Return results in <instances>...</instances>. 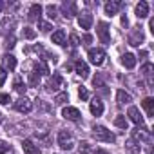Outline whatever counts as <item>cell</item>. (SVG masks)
I'll list each match as a JSON object with an SVG mask.
<instances>
[{
  "label": "cell",
  "instance_id": "obj_1",
  "mask_svg": "<svg viewBox=\"0 0 154 154\" xmlns=\"http://www.w3.org/2000/svg\"><path fill=\"white\" fill-rule=\"evenodd\" d=\"M93 136L98 140V141H107V143H112L116 140V136L103 125H94L93 127Z\"/></svg>",
  "mask_w": 154,
  "mask_h": 154
},
{
  "label": "cell",
  "instance_id": "obj_2",
  "mask_svg": "<svg viewBox=\"0 0 154 154\" xmlns=\"http://www.w3.org/2000/svg\"><path fill=\"white\" fill-rule=\"evenodd\" d=\"M58 145H60L63 150H71L72 145H74L72 134H71L69 131H60V132H58Z\"/></svg>",
  "mask_w": 154,
  "mask_h": 154
},
{
  "label": "cell",
  "instance_id": "obj_3",
  "mask_svg": "<svg viewBox=\"0 0 154 154\" xmlns=\"http://www.w3.org/2000/svg\"><path fill=\"white\" fill-rule=\"evenodd\" d=\"M87 56H89V62H91L93 65H102V63L105 62V58H107L103 49H89Z\"/></svg>",
  "mask_w": 154,
  "mask_h": 154
},
{
  "label": "cell",
  "instance_id": "obj_4",
  "mask_svg": "<svg viewBox=\"0 0 154 154\" xmlns=\"http://www.w3.org/2000/svg\"><path fill=\"white\" fill-rule=\"evenodd\" d=\"M143 31H141V27H134L132 31H131V35H129V45H134V47H138L141 42H143Z\"/></svg>",
  "mask_w": 154,
  "mask_h": 154
},
{
  "label": "cell",
  "instance_id": "obj_5",
  "mask_svg": "<svg viewBox=\"0 0 154 154\" xmlns=\"http://www.w3.org/2000/svg\"><path fill=\"white\" fill-rule=\"evenodd\" d=\"M15 109H17L18 112H24V114H27V112H31V109H33V103H31V100H27L26 96H22V98H18V100L15 102Z\"/></svg>",
  "mask_w": 154,
  "mask_h": 154
},
{
  "label": "cell",
  "instance_id": "obj_6",
  "mask_svg": "<svg viewBox=\"0 0 154 154\" xmlns=\"http://www.w3.org/2000/svg\"><path fill=\"white\" fill-rule=\"evenodd\" d=\"M131 140H134V141H147V143H150V134H149V131L147 129H143V127H136L134 131H132V138Z\"/></svg>",
  "mask_w": 154,
  "mask_h": 154
},
{
  "label": "cell",
  "instance_id": "obj_7",
  "mask_svg": "<svg viewBox=\"0 0 154 154\" xmlns=\"http://www.w3.org/2000/svg\"><path fill=\"white\" fill-rule=\"evenodd\" d=\"M62 116H63L65 120H69V122H80V118H82L80 111L76 109V107H65V109L62 111Z\"/></svg>",
  "mask_w": 154,
  "mask_h": 154
},
{
  "label": "cell",
  "instance_id": "obj_8",
  "mask_svg": "<svg viewBox=\"0 0 154 154\" xmlns=\"http://www.w3.org/2000/svg\"><path fill=\"white\" fill-rule=\"evenodd\" d=\"M98 38H100V42L102 44H109L111 42V33H109V26L105 24V22H100L98 24Z\"/></svg>",
  "mask_w": 154,
  "mask_h": 154
},
{
  "label": "cell",
  "instance_id": "obj_9",
  "mask_svg": "<svg viewBox=\"0 0 154 154\" xmlns=\"http://www.w3.org/2000/svg\"><path fill=\"white\" fill-rule=\"evenodd\" d=\"M78 24H80L82 29H91V26H93V15L89 11L78 13Z\"/></svg>",
  "mask_w": 154,
  "mask_h": 154
},
{
  "label": "cell",
  "instance_id": "obj_10",
  "mask_svg": "<svg viewBox=\"0 0 154 154\" xmlns=\"http://www.w3.org/2000/svg\"><path fill=\"white\" fill-rule=\"evenodd\" d=\"M62 85H63V78H62L60 74H53L51 78H49V82H47V89L49 91H58Z\"/></svg>",
  "mask_w": 154,
  "mask_h": 154
},
{
  "label": "cell",
  "instance_id": "obj_11",
  "mask_svg": "<svg viewBox=\"0 0 154 154\" xmlns=\"http://www.w3.org/2000/svg\"><path fill=\"white\" fill-rule=\"evenodd\" d=\"M129 118H131V122H134L138 127H143V116H141V112H140L138 107H129Z\"/></svg>",
  "mask_w": 154,
  "mask_h": 154
},
{
  "label": "cell",
  "instance_id": "obj_12",
  "mask_svg": "<svg viewBox=\"0 0 154 154\" xmlns=\"http://www.w3.org/2000/svg\"><path fill=\"white\" fill-rule=\"evenodd\" d=\"M27 18H29L31 22H40V18H42V6H40V4H33L31 9H29Z\"/></svg>",
  "mask_w": 154,
  "mask_h": 154
},
{
  "label": "cell",
  "instance_id": "obj_13",
  "mask_svg": "<svg viewBox=\"0 0 154 154\" xmlns=\"http://www.w3.org/2000/svg\"><path fill=\"white\" fill-rule=\"evenodd\" d=\"M62 11H63L65 18H72L74 15H78V13H76V4L74 2H63L62 4Z\"/></svg>",
  "mask_w": 154,
  "mask_h": 154
},
{
  "label": "cell",
  "instance_id": "obj_14",
  "mask_svg": "<svg viewBox=\"0 0 154 154\" xmlns=\"http://www.w3.org/2000/svg\"><path fill=\"white\" fill-rule=\"evenodd\" d=\"M74 71H76L78 76H82V78H87V76H89V65L85 62H82V60H78L74 63Z\"/></svg>",
  "mask_w": 154,
  "mask_h": 154
},
{
  "label": "cell",
  "instance_id": "obj_15",
  "mask_svg": "<svg viewBox=\"0 0 154 154\" xmlns=\"http://www.w3.org/2000/svg\"><path fill=\"white\" fill-rule=\"evenodd\" d=\"M2 63H4V71H13L17 67V58L13 54H4L2 56Z\"/></svg>",
  "mask_w": 154,
  "mask_h": 154
},
{
  "label": "cell",
  "instance_id": "obj_16",
  "mask_svg": "<svg viewBox=\"0 0 154 154\" xmlns=\"http://www.w3.org/2000/svg\"><path fill=\"white\" fill-rule=\"evenodd\" d=\"M152 71H154V67H152V63H145L143 67H141V74L147 78V84H149V87H152L154 85V80H152Z\"/></svg>",
  "mask_w": 154,
  "mask_h": 154
},
{
  "label": "cell",
  "instance_id": "obj_17",
  "mask_svg": "<svg viewBox=\"0 0 154 154\" xmlns=\"http://www.w3.org/2000/svg\"><path fill=\"white\" fill-rule=\"evenodd\" d=\"M136 17L138 18H147L149 17V4L145 0H141V2L136 6Z\"/></svg>",
  "mask_w": 154,
  "mask_h": 154
},
{
  "label": "cell",
  "instance_id": "obj_18",
  "mask_svg": "<svg viewBox=\"0 0 154 154\" xmlns=\"http://www.w3.org/2000/svg\"><path fill=\"white\" fill-rule=\"evenodd\" d=\"M116 102H118V105H125V103H131L132 102V96L129 93H125L123 89H120L116 93Z\"/></svg>",
  "mask_w": 154,
  "mask_h": 154
},
{
  "label": "cell",
  "instance_id": "obj_19",
  "mask_svg": "<svg viewBox=\"0 0 154 154\" xmlns=\"http://www.w3.org/2000/svg\"><path fill=\"white\" fill-rule=\"evenodd\" d=\"M91 112L94 114V116H102V112H103V103H102V100L100 98H94L93 102H91Z\"/></svg>",
  "mask_w": 154,
  "mask_h": 154
},
{
  "label": "cell",
  "instance_id": "obj_20",
  "mask_svg": "<svg viewBox=\"0 0 154 154\" xmlns=\"http://www.w3.org/2000/svg\"><path fill=\"white\" fill-rule=\"evenodd\" d=\"M22 147H24V152H26V154H40V149H38V145H35L31 140H24Z\"/></svg>",
  "mask_w": 154,
  "mask_h": 154
},
{
  "label": "cell",
  "instance_id": "obj_21",
  "mask_svg": "<svg viewBox=\"0 0 154 154\" xmlns=\"http://www.w3.org/2000/svg\"><path fill=\"white\" fill-rule=\"evenodd\" d=\"M123 6V2H107L105 4V13L109 15V17H112V15H116L118 13V9Z\"/></svg>",
  "mask_w": 154,
  "mask_h": 154
},
{
  "label": "cell",
  "instance_id": "obj_22",
  "mask_svg": "<svg viewBox=\"0 0 154 154\" xmlns=\"http://www.w3.org/2000/svg\"><path fill=\"white\" fill-rule=\"evenodd\" d=\"M122 63H123L127 69H132V67L136 65V56H134L132 53H125V54L122 56Z\"/></svg>",
  "mask_w": 154,
  "mask_h": 154
},
{
  "label": "cell",
  "instance_id": "obj_23",
  "mask_svg": "<svg viewBox=\"0 0 154 154\" xmlns=\"http://www.w3.org/2000/svg\"><path fill=\"white\" fill-rule=\"evenodd\" d=\"M51 40H53V44L63 45V44H65V31H63V29L54 31V33H53V36H51Z\"/></svg>",
  "mask_w": 154,
  "mask_h": 154
},
{
  "label": "cell",
  "instance_id": "obj_24",
  "mask_svg": "<svg viewBox=\"0 0 154 154\" xmlns=\"http://www.w3.org/2000/svg\"><path fill=\"white\" fill-rule=\"evenodd\" d=\"M125 149L129 154H140V143L134 141V140H127L125 141Z\"/></svg>",
  "mask_w": 154,
  "mask_h": 154
},
{
  "label": "cell",
  "instance_id": "obj_25",
  "mask_svg": "<svg viewBox=\"0 0 154 154\" xmlns=\"http://www.w3.org/2000/svg\"><path fill=\"white\" fill-rule=\"evenodd\" d=\"M35 72H38L40 76H42V74H49V67H47V63H45L44 60L35 62Z\"/></svg>",
  "mask_w": 154,
  "mask_h": 154
},
{
  "label": "cell",
  "instance_id": "obj_26",
  "mask_svg": "<svg viewBox=\"0 0 154 154\" xmlns=\"http://www.w3.org/2000/svg\"><path fill=\"white\" fill-rule=\"evenodd\" d=\"M141 105H143V109L147 111L149 116H154V100H152V98H145V100L141 102Z\"/></svg>",
  "mask_w": 154,
  "mask_h": 154
},
{
  "label": "cell",
  "instance_id": "obj_27",
  "mask_svg": "<svg viewBox=\"0 0 154 154\" xmlns=\"http://www.w3.org/2000/svg\"><path fill=\"white\" fill-rule=\"evenodd\" d=\"M114 125H116V127H120V129H123V131H125V129H127V118H125V116H123V114H118V116H116V118H114Z\"/></svg>",
  "mask_w": 154,
  "mask_h": 154
},
{
  "label": "cell",
  "instance_id": "obj_28",
  "mask_svg": "<svg viewBox=\"0 0 154 154\" xmlns=\"http://www.w3.org/2000/svg\"><path fill=\"white\" fill-rule=\"evenodd\" d=\"M45 11H47V17H49L51 20H54V18L58 17V8H56V6H51V4H49V6L45 8Z\"/></svg>",
  "mask_w": 154,
  "mask_h": 154
},
{
  "label": "cell",
  "instance_id": "obj_29",
  "mask_svg": "<svg viewBox=\"0 0 154 154\" xmlns=\"http://www.w3.org/2000/svg\"><path fill=\"white\" fill-rule=\"evenodd\" d=\"M67 100H69L67 93H60V94H56V96H54V103H56V105H63Z\"/></svg>",
  "mask_w": 154,
  "mask_h": 154
},
{
  "label": "cell",
  "instance_id": "obj_30",
  "mask_svg": "<svg viewBox=\"0 0 154 154\" xmlns=\"http://www.w3.org/2000/svg\"><path fill=\"white\" fill-rule=\"evenodd\" d=\"M78 150H80V154H89L91 152V143L89 141H82L80 147H78Z\"/></svg>",
  "mask_w": 154,
  "mask_h": 154
},
{
  "label": "cell",
  "instance_id": "obj_31",
  "mask_svg": "<svg viewBox=\"0 0 154 154\" xmlns=\"http://www.w3.org/2000/svg\"><path fill=\"white\" fill-rule=\"evenodd\" d=\"M38 82H40V74L35 72V71H31V72H29V84H31V85H36Z\"/></svg>",
  "mask_w": 154,
  "mask_h": 154
},
{
  "label": "cell",
  "instance_id": "obj_32",
  "mask_svg": "<svg viewBox=\"0 0 154 154\" xmlns=\"http://www.w3.org/2000/svg\"><path fill=\"white\" fill-rule=\"evenodd\" d=\"M26 89H27V87H26V84H22L20 80H17V82H15V91H17V93L24 94V93H26Z\"/></svg>",
  "mask_w": 154,
  "mask_h": 154
},
{
  "label": "cell",
  "instance_id": "obj_33",
  "mask_svg": "<svg viewBox=\"0 0 154 154\" xmlns=\"http://www.w3.org/2000/svg\"><path fill=\"white\" fill-rule=\"evenodd\" d=\"M24 36H26V38H29V40H33V38L36 36V33H35L31 27H24Z\"/></svg>",
  "mask_w": 154,
  "mask_h": 154
},
{
  "label": "cell",
  "instance_id": "obj_34",
  "mask_svg": "<svg viewBox=\"0 0 154 154\" xmlns=\"http://www.w3.org/2000/svg\"><path fill=\"white\" fill-rule=\"evenodd\" d=\"M4 45H6L8 49H13V47H15V36H13V35H11V36H8V38H6V44H4Z\"/></svg>",
  "mask_w": 154,
  "mask_h": 154
},
{
  "label": "cell",
  "instance_id": "obj_35",
  "mask_svg": "<svg viewBox=\"0 0 154 154\" xmlns=\"http://www.w3.org/2000/svg\"><path fill=\"white\" fill-rule=\"evenodd\" d=\"M78 96H80L82 100H87V98H89V93H87V89H85V87H80V89H78Z\"/></svg>",
  "mask_w": 154,
  "mask_h": 154
},
{
  "label": "cell",
  "instance_id": "obj_36",
  "mask_svg": "<svg viewBox=\"0 0 154 154\" xmlns=\"http://www.w3.org/2000/svg\"><path fill=\"white\" fill-rule=\"evenodd\" d=\"M9 102H11L9 94H6V93H2V94H0V103H2V105H8Z\"/></svg>",
  "mask_w": 154,
  "mask_h": 154
},
{
  "label": "cell",
  "instance_id": "obj_37",
  "mask_svg": "<svg viewBox=\"0 0 154 154\" xmlns=\"http://www.w3.org/2000/svg\"><path fill=\"white\" fill-rule=\"evenodd\" d=\"M93 84H94V87H103V78H102L100 74H98V76H94Z\"/></svg>",
  "mask_w": 154,
  "mask_h": 154
},
{
  "label": "cell",
  "instance_id": "obj_38",
  "mask_svg": "<svg viewBox=\"0 0 154 154\" xmlns=\"http://www.w3.org/2000/svg\"><path fill=\"white\" fill-rule=\"evenodd\" d=\"M9 150V145L4 141V140H0V154H6Z\"/></svg>",
  "mask_w": 154,
  "mask_h": 154
},
{
  "label": "cell",
  "instance_id": "obj_39",
  "mask_svg": "<svg viewBox=\"0 0 154 154\" xmlns=\"http://www.w3.org/2000/svg\"><path fill=\"white\" fill-rule=\"evenodd\" d=\"M38 26H40V29H42L44 33H47V31L51 29V24H47V22H42V20L38 22Z\"/></svg>",
  "mask_w": 154,
  "mask_h": 154
},
{
  "label": "cell",
  "instance_id": "obj_40",
  "mask_svg": "<svg viewBox=\"0 0 154 154\" xmlns=\"http://www.w3.org/2000/svg\"><path fill=\"white\" fill-rule=\"evenodd\" d=\"M6 76H8V72L4 71V67H0V85H4V82H6Z\"/></svg>",
  "mask_w": 154,
  "mask_h": 154
},
{
  "label": "cell",
  "instance_id": "obj_41",
  "mask_svg": "<svg viewBox=\"0 0 154 154\" xmlns=\"http://www.w3.org/2000/svg\"><path fill=\"white\" fill-rule=\"evenodd\" d=\"M71 44H72V45H80V38H78V35H74V33L71 35Z\"/></svg>",
  "mask_w": 154,
  "mask_h": 154
},
{
  "label": "cell",
  "instance_id": "obj_42",
  "mask_svg": "<svg viewBox=\"0 0 154 154\" xmlns=\"http://www.w3.org/2000/svg\"><path fill=\"white\" fill-rule=\"evenodd\" d=\"M84 42H85V44H91V42H93V36H91V35H85V36H84Z\"/></svg>",
  "mask_w": 154,
  "mask_h": 154
},
{
  "label": "cell",
  "instance_id": "obj_43",
  "mask_svg": "<svg viewBox=\"0 0 154 154\" xmlns=\"http://www.w3.org/2000/svg\"><path fill=\"white\" fill-rule=\"evenodd\" d=\"M6 6H8V4L4 2V0H0V11H4V9H6Z\"/></svg>",
  "mask_w": 154,
  "mask_h": 154
},
{
  "label": "cell",
  "instance_id": "obj_44",
  "mask_svg": "<svg viewBox=\"0 0 154 154\" xmlns=\"http://www.w3.org/2000/svg\"><path fill=\"white\" fill-rule=\"evenodd\" d=\"M122 24H123V26H127V24H129V20H127V17H125V15L122 17Z\"/></svg>",
  "mask_w": 154,
  "mask_h": 154
},
{
  "label": "cell",
  "instance_id": "obj_45",
  "mask_svg": "<svg viewBox=\"0 0 154 154\" xmlns=\"http://www.w3.org/2000/svg\"><path fill=\"white\" fill-rule=\"evenodd\" d=\"M94 154H109V152H107V150H103V149H98Z\"/></svg>",
  "mask_w": 154,
  "mask_h": 154
},
{
  "label": "cell",
  "instance_id": "obj_46",
  "mask_svg": "<svg viewBox=\"0 0 154 154\" xmlns=\"http://www.w3.org/2000/svg\"><path fill=\"white\" fill-rule=\"evenodd\" d=\"M149 26H150V31L154 33V18H150V24H149Z\"/></svg>",
  "mask_w": 154,
  "mask_h": 154
},
{
  "label": "cell",
  "instance_id": "obj_47",
  "mask_svg": "<svg viewBox=\"0 0 154 154\" xmlns=\"http://www.w3.org/2000/svg\"><path fill=\"white\" fill-rule=\"evenodd\" d=\"M0 122H2V114H0Z\"/></svg>",
  "mask_w": 154,
  "mask_h": 154
}]
</instances>
